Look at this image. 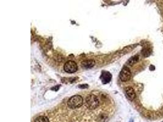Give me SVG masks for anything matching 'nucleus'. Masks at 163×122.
<instances>
[{
  "mask_svg": "<svg viewBox=\"0 0 163 122\" xmlns=\"http://www.w3.org/2000/svg\"><path fill=\"white\" fill-rule=\"evenodd\" d=\"M83 104V98L80 95H74L72 96L68 103V106L71 109H76L80 107Z\"/></svg>",
  "mask_w": 163,
  "mask_h": 122,
  "instance_id": "f257e3e1",
  "label": "nucleus"
},
{
  "mask_svg": "<svg viewBox=\"0 0 163 122\" xmlns=\"http://www.w3.org/2000/svg\"><path fill=\"white\" fill-rule=\"evenodd\" d=\"M86 104L87 107L89 109H95L98 107L99 105V101L98 98L94 95H90L86 97Z\"/></svg>",
  "mask_w": 163,
  "mask_h": 122,
  "instance_id": "f03ea898",
  "label": "nucleus"
},
{
  "mask_svg": "<svg viewBox=\"0 0 163 122\" xmlns=\"http://www.w3.org/2000/svg\"><path fill=\"white\" fill-rule=\"evenodd\" d=\"M95 64V62L94 60L92 59H89L86 61H84L81 62V65L83 67L85 68H90L93 67Z\"/></svg>",
  "mask_w": 163,
  "mask_h": 122,
  "instance_id": "0eeeda50",
  "label": "nucleus"
},
{
  "mask_svg": "<svg viewBox=\"0 0 163 122\" xmlns=\"http://www.w3.org/2000/svg\"><path fill=\"white\" fill-rule=\"evenodd\" d=\"M125 93L128 98L130 100H133L136 98V93L131 87H127L125 88Z\"/></svg>",
  "mask_w": 163,
  "mask_h": 122,
  "instance_id": "423d86ee",
  "label": "nucleus"
},
{
  "mask_svg": "<svg viewBox=\"0 0 163 122\" xmlns=\"http://www.w3.org/2000/svg\"><path fill=\"white\" fill-rule=\"evenodd\" d=\"M139 61V56L137 55H135L133 57H131L127 62V64L130 65V66H133L134 64H135L136 62H137V61Z\"/></svg>",
  "mask_w": 163,
  "mask_h": 122,
  "instance_id": "6e6552de",
  "label": "nucleus"
},
{
  "mask_svg": "<svg viewBox=\"0 0 163 122\" xmlns=\"http://www.w3.org/2000/svg\"><path fill=\"white\" fill-rule=\"evenodd\" d=\"M131 77V73L130 70L129 69L128 67H124L122 69L119 74L120 79L123 82H126V81H129Z\"/></svg>",
  "mask_w": 163,
  "mask_h": 122,
  "instance_id": "7ed1b4c3",
  "label": "nucleus"
},
{
  "mask_svg": "<svg viewBox=\"0 0 163 122\" xmlns=\"http://www.w3.org/2000/svg\"><path fill=\"white\" fill-rule=\"evenodd\" d=\"M78 87H79V88H80V89H86V88H87V87H88V85H87V84L80 85Z\"/></svg>",
  "mask_w": 163,
  "mask_h": 122,
  "instance_id": "9b49d317",
  "label": "nucleus"
},
{
  "mask_svg": "<svg viewBox=\"0 0 163 122\" xmlns=\"http://www.w3.org/2000/svg\"><path fill=\"white\" fill-rule=\"evenodd\" d=\"M151 53V51L150 50H149L148 49H144L143 51H142V54H144V57H147Z\"/></svg>",
  "mask_w": 163,
  "mask_h": 122,
  "instance_id": "9d476101",
  "label": "nucleus"
},
{
  "mask_svg": "<svg viewBox=\"0 0 163 122\" xmlns=\"http://www.w3.org/2000/svg\"><path fill=\"white\" fill-rule=\"evenodd\" d=\"M64 69L65 71L67 73H73L77 71L78 66L75 62L72 61H69L65 64L64 66Z\"/></svg>",
  "mask_w": 163,
  "mask_h": 122,
  "instance_id": "20e7f679",
  "label": "nucleus"
},
{
  "mask_svg": "<svg viewBox=\"0 0 163 122\" xmlns=\"http://www.w3.org/2000/svg\"><path fill=\"white\" fill-rule=\"evenodd\" d=\"M112 79L111 74L106 71H103L101 75V79L103 84H107L111 81Z\"/></svg>",
  "mask_w": 163,
  "mask_h": 122,
  "instance_id": "39448f33",
  "label": "nucleus"
},
{
  "mask_svg": "<svg viewBox=\"0 0 163 122\" xmlns=\"http://www.w3.org/2000/svg\"><path fill=\"white\" fill-rule=\"evenodd\" d=\"M34 122H50L48 118L45 116H40L36 118Z\"/></svg>",
  "mask_w": 163,
  "mask_h": 122,
  "instance_id": "1a4fd4ad",
  "label": "nucleus"
}]
</instances>
